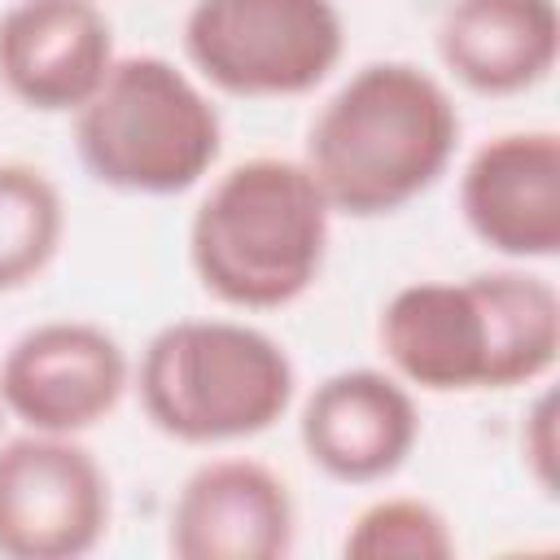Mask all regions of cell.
I'll list each match as a JSON object with an SVG mask.
<instances>
[{"label": "cell", "mask_w": 560, "mask_h": 560, "mask_svg": "<svg viewBox=\"0 0 560 560\" xmlns=\"http://www.w3.org/2000/svg\"><path fill=\"white\" fill-rule=\"evenodd\" d=\"M74 144L92 179L118 192L175 197L192 188L223 149L206 92L166 57H118L83 109Z\"/></svg>", "instance_id": "obj_5"}, {"label": "cell", "mask_w": 560, "mask_h": 560, "mask_svg": "<svg viewBox=\"0 0 560 560\" xmlns=\"http://www.w3.org/2000/svg\"><path fill=\"white\" fill-rule=\"evenodd\" d=\"M442 66L477 96H516L560 57L556 0H451L438 22Z\"/></svg>", "instance_id": "obj_13"}, {"label": "cell", "mask_w": 560, "mask_h": 560, "mask_svg": "<svg viewBox=\"0 0 560 560\" xmlns=\"http://www.w3.org/2000/svg\"><path fill=\"white\" fill-rule=\"evenodd\" d=\"M459 109L411 61L359 66L306 131V171L328 210L381 219L416 201L451 166Z\"/></svg>", "instance_id": "obj_2"}, {"label": "cell", "mask_w": 560, "mask_h": 560, "mask_svg": "<svg viewBox=\"0 0 560 560\" xmlns=\"http://www.w3.org/2000/svg\"><path fill=\"white\" fill-rule=\"evenodd\" d=\"M394 372L429 394L512 389L560 354V298L529 271H477L398 289L376 324Z\"/></svg>", "instance_id": "obj_1"}, {"label": "cell", "mask_w": 560, "mask_h": 560, "mask_svg": "<svg viewBox=\"0 0 560 560\" xmlns=\"http://www.w3.org/2000/svg\"><path fill=\"white\" fill-rule=\"evenodd\" d=\"M468 232L508 258H556L560 249V136H490L459 175Z\"/></svg>", "instance_id": "obj_11"}, {"label": "cell", "mask_w": 560, "mask_h": 560, "mask_svg": "<svg viewBox=\"0 0 560 560\" xmlns=\"http://www.w3.org/2000/svg\"><path fill=\"white\" fill-rule=\"evenodd\" d=\"M66 210L57 184L26 162H0V293L31 284L61 245Z\"/></svg>", "instance_id": "obj_14"}, {"label": "cell", "mask_w": 560, "mask_h": 560, "mask_svg": "<svg viewBox=\"0 0 560 560\" xmlns=\"http://www.w3.org/2000/svg\"><path fill=\"white\" fill-rule=\"evenodd\" d=\"M298 438L306 459L346 486L394 477L420 438V411L394 376L376 368H346L324 376L302 402Z\"/></svg>", "instance_id": "obj_9"}, {"label": "cell", "mask_w": 560, "mask_h": 560, "mask_svg": "<svg viewBox=\"0 0 560 560\" xmlns=\"http://www.w3.org/2000/svg\"><path fill=\"white\" fill-rule=\"evenodd\" d=\"M109 66L114 31L96 0H13L0 13V83L26 109H83Z\"/></svg>", "instance_id": "obj_10"}, {"label": "cell", "mask_w": 560, "mask_h": 560, "mask_svg": "<svg viewBox=\"0 0 560 560\" xmlns=\"http://www.w3.org/2000/svg\"><path fill=\"white\" fill-rule=\"evenodd\" d=\"M346 48L332 0H197L184 18V52L228 96H302L319 88Z\"/></svg>", "instance_id": "obj_6"}, {"label": "cell", "mask_w": 560, "mask_h": 560, "mask_svg": "<svg viewBox=\"0 0 560 560\" xmlns=\"http://www.w3.org/2000/svg\"><path fill=\"white\" fill-rule=\"evenodd\" d=\"M328 214L332 210L302 162H236L192 210L188 262L201 289L228 306H289L324 271Z\"/></svg>", "instance_id": "obj_3"}, {"label": "cell", "mask_w": 560, "mask_h": 560, "mask_svg": "<svg viewBox=\"0 0 560 560\" xmlns=\"http://www.w3.org/2000/svg\"><path fill=\"white\" fill-rule=\"evenodd\" d=\"M127 381V350L88 319L35 324L0 359V402L31 433L74 438L101 424Z\"/></svg>", "instance_id": "obj_8"}, {"label": "cell", "mask_w": 560, "mask_h": 560, "mask_svg": "<svg viewBox=\"0 0 560 560\" xmlns=\"http://www.w3.org/2000/svg\"><path fill=\"white\" fill-rule=\"evenodd\" d=\"M346 556L354 560H446L455 538L446 516L424 499H381L363 508L346 534Z\"/></svg>", "instance_id": "obj_15"}, {"label": "cell", "mask_w": 560, "mask_h": 560, "mask_svg": "<svg viewBox=\"0 0 560 560\" xmlns=\"http://www.w3.org/2000/svg\"><path fill=\"white\" fill-rule=\"evenodd\" d=\"M109 529V481L92 451L57 433L0 446V556L74 560Z\"/></svg>", "instance_id": "obj_7"}, {"label": "cell", "mask_w": 560, "mask_h": 560, "mask_svg": "<svg viewBox=\"0 0 560 560\" xmlns=\"http://www.w3.org/2000/svg\"><path fill=\"white\" fill-rule=\"evenodd\" d=\"M149 424L188 446L267 433L293 402L298 372L276 337L236 319L158 328L136 372Z\"/></svg>", "instance_id": "obj_4"}, {"label": "cell", "mask_w": 560, "mask_h": 560, "mask_svg": "<svg viewBox=\"0 0 560 560\" xmlns=\"http://www.w3.org/2000/svg\"><path fill=\"white\" fill-rule=\"evenodd\" d=\"M289 486L258 459H210L171 503L179 560H280L293 547Z\"/></svg>", "instance_id": "obj_12"}, {"label": "cell", "mask_w": 560, "mask_h": 560, "mask_svg": "<svg viewBox=\"0 0 560 560\" xmlns=\"http://www.w3.org/2000/svg\"><path fill=\"white\" fill-rule=\"evenodd\" d=\"M0 411H4V402H0Z\"/></svg>", "instance_id": "obj_16"}]
</instances>
